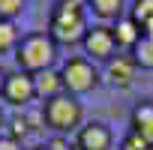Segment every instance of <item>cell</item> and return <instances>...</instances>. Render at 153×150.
Segmentation results:
<instances>
[{
    "mask_svg": "<svg viewBox=\"0 0 153 150\" xmlns=\"http://www.w3.org/2000/svg\"><path fill=\"white\" fill-rule=\"evenodd\" d=\"M84 33L87 24L81 12V0H57L48 21V36L57 45H75V42H84Z\"/></svg>",
    "mask_w": 153,
    "mask_h": 150,
    "instance_id": "obj_1",
    "label": "cell"
},
{
    "mask_svg": "<svg viewBox=\"0 0 153 150\" xmlns=\"http://www.w3.org/2000/svg\"><path fill=\"white\" fill-rule=\"evenodd\" d=\"M54 60H57V42L48 33H27L15 45V63H18V69H24L30 75L51 69Z\"/></svg>",
    "mask_w": 153,
    "mask_h": 150,
    "instance_id": "obj_2",
    "label": "cell"
},
{
    "mask_svg": "<svg viewBox=\"0 0 153 150\" xmlns=\"http://www.w3.org/2000/svg\"><path fill=\"white\" fill-rule=\"evenodd\" d=\"M42 120L54 132H69V129H75L81 123V102L75 96H69V93L51 96V99L42 102Z\"/></svg>",
    "mask_w": 153,
    "mask_h": 150,
    "instance_id": "obj_3",
    "label": "cell"
},
{
    "mask_svg": "<svg viewBox=\"0 0 153 150\" xmlns=\"http://www.w3.org/2000/svg\"><path fill=\"white\" fill-rule=\"evenodd\" d=\"M60 75H63V90L69 96H78V93H90L96 84H99V72L93 69V63L87 57H69L63 66H60Z\"/></svg>",
    "mask_w": 153,
    "mask_h": 150,
    "instance_id": "obj_4",
    "label": "cell"
},
{
    "mask_svg": "<svg viewBox=\"0 0 153 150\" xmlns=\"http://www.w3.org/2000/svg\"><path fill=\"white\" fill-rule=\"evenodd\" d=\"M81 45H84V51H87L90 57H96V60H111V57H114V48H117L114 30H111L108 24H93V27H87Z\"/></svg>",
    "mask_w": 153,
    "mask_h": 150,
    "instance_id": "obj_5",
    "label": "cell"
},
{
    "mask_svg": "<svg viewBox=\"0 0 153 150\" xmlns=\"http://www.w3.org/2000/svg\"><path fill=\"white\" fill-rule=\"evenodd\" d=\"M36 96V84H33V75L24 69L6 72V84H3V99L12 105H27Z\"/></svg>",
    "mask_w": 153,
    "mask_h": 150,
    "instance_id": "obj_6",
    "label": "cell"
},
{
    "mask_svg": "<svg viewBox=\"0 0 153 150\" xmlns=\"http://www.w3.org/2000/svg\"><path fill=\"white\" fill-rule=\"evenodd\" d=\"M75 144L81 150H108L111 147V129L105 123H99V120H90V123L78 126Z\"/></svg>",
    "mask_w": 153,
    "mask_h": 150,
    "instance_id": "obj_7",
    "label": "cell"
},
{
    "mask_svg": "<svg viewBox=\"0 0 153 150\" xmlns=\"http://www.w3.org/2000/svg\"><path fill=\"white\" fill-rule=\"evenodd\" d=\"M135 57L132 54H114L108 60V78L114 87H129L132 78H135Z\"/></svg>",
    "mask_w": 153,
    "mask_h": 150,
    "instance_id": "obj_8",
    "label": "cell"
},
{
    "mask_svg": "<svg viewBox=\"0 0 153 150\" xmlns=\"http://www.w3.org/2000/svg\"><path fill=\"white\" fill-rule=\"evenodd\" d=\"M33 84H36V96H42V99H51V96L66 93V90H63V75H60V69H42V72H36V75H33Z\"/></svg>",
    "mask_w": 153,
    "mask_h": 150,
    "instance_id": "obj_9",
    "label": "cell"
},
{
    "mask_svg": "<svg viewBox=\"0 0 153 150\" xmlns=\"http://www.w3.org/2000/svg\"><path fill=\"white\" fill-rule=\"evenodd\" d=\"M111 30H114V42H117L120 48H135V45L141 42V36H144V33H141V24H135L129 15H120Z\"/></svg>",
    "mask_w": 153,
    "mask_h": 150,
    "instance_id": "obj_10",
    "label": "cell"
},
{
    "mask_svg": "<svg viewBox=\"0 0 153 150\" xmlns=\"http://www.w3.org/2000/svg\"><path fill=\"white\" fill-rule=\"evenodd\" d=\"M132 132H138L153 147V102H138L132 108Z\"/></svg>",
    "mask_w": 153,
    "mask_h": 150,
    "instance_id": "obj_11",
    "label": "cell"
},
{
    "mask_svg": "<svg viewBox=\"0 0 153 150\" xmlns=\"http://www.w3.org/2000/svg\"><path fill=\"white\" fill-rule=\"evenodd\" d=\"M87 6L99 15V18H120L123 12V0H87Z\"/></svg>",
    "mask_w": 153,
    "mask_h": 150,
    "instance_id": "obj_12",
    "label": "cell"
},
{
    "mask_svg": "<svg viewBox=\"0 0 153 150\" xmlns=\"http://www.w3.org/2000/svg\"><path fill=\"white\" fill-rule=\"evenodd\" d=\"M18 42H21L18 27L12 21H6V18H0V54H3V51H15Z\"/></svg>",
    "mask_w": 153,
    "mask_h": 150,
    "instance_id": "obj_13",
    "label": "cell"
},
{
    "mask_svg": "<svg viewBox=\"0 0 153 150\" xmlns=\"http://www.w3.org/2000/svg\"><path fill=\"white\" fill-rule=\"evenodd\" d=\"M132 57H135V63L141 69H153V39L141 36V42L132 48Z\"/></svg>",
    "mask_w": 153,
    "mask_h": 150,
    "instance_id": "obj_14",
    "label": "cell"
},
{
    "mask_svg": "<svg viewBox=\"0 0 153 150\" xmlns=\"http://www.w3.org/2000/svg\"><path fill=\"white\" fill-rule=\"evenodd\" d=\"M129 18H132L135 24L150 21V18H153V0H135V3H132V12H129Z\"/></svg>",
    "mask_w": 153,
    "mask_h": 150,
    "instance_id": "obj_15",
    "label": "cell"
},
{
    "mask_svg": "<svg viewBox=\"0 0 153 150\" xmlns=\"http://www.w3.org/2000/svg\"><path fill=\"white\" fill-rule=\"evenodd\" d=\"M27 132H30V120H27V117H21V114H15V117L9 120V135H6V138H12V141H21Z\"/></svg>",
    "mask_w": 153,
    "mask_h": 150,
    "instance_id": "obj_16",
    "label": "cell"
},
{
    "mask_svg": "<svg viewBox=\"0 0 153 150\" xmlns=\"http://www.w3.org/2000/svg\"><path fill=\"white\" fill-rule=\"evenodd\" d=\"M21 9H24V0H0V18H6V21L21 15Z\"/></svg>",
    "mask_w": 153,
    "mask_h": 150,
    "instance_id": "obj_17",
    "label": "cell"
},
{
    "mask_svg": "<svg viewBox=\"0 0 153 150\" xmlns=\"http://www.w3.org/2000/svg\"><path fill=\"white\" fill-rule=\"evenodd\" d=\"M150 144L138 135V132H129V135H123V141H120V150H147Z\"/></svg>",
    "mask_w": 153,
    "mask_h": 150,
    "instance_id": "obj_18",
    "label": "cell"
},
{
    "mask_svg": "<svg viewBox=\"0 0 153 150\" xmlns=\"http://www.w3.org/2000/svg\"><path fill=\"white\" fill-rule=\"evenodd\" d=\"M48 150H81V147H78V144H72V141H66L63 135H57V138L48 141Z\"/></svg>",
    "mask_w": 153,
    "mask_h": 150,
    "instance_id": "obj_19",
    "label": "cell"
},
{
    "mask_svg": "<svg viewBox=\"0 0 153 150\" xmlns=\"http://www.w3.org/2000/svg\"><path fill=\"white\" fill-rule=\"evenodd\" d=\"M0 150H21V144L12 138H0Z\"/></svg>",
    "mask_w": 153,
    "mask_h": 150,
    "instance_id": "obj_20",
    "label": "cell"
},
{
    "mask_svg": "<svg viewBox=\"0 0 153 150\" xmlns=\"http://www.w3.org/2000/svg\"><path fill=\"white\" fill-rule=\"evenodd\" d=\"M141 33H144V36H147V39H153V18H150V21H144V24H141Z\"/></svg>",
    "mask_w": 153,
    "mask_h": 150,
    "instance_id": "obj_21",
    "label": "cell"
},
{
    "mask_svg": "<svg viewBox=\"0 0 153 150\" xmlns=\"http://www.w3.org/2000/svg\"><path fill=\"white\" fill-rule=\"evenodd\" d=\"M3 84H6V72H3V66H0V96H3Z\"/></svg>",
    "mask_w": 153,
    "mask_h": 150,
    "instance_id": "obj_22",
    "label": "cell"
},
{
    "mask_svg": "<svg viewBox=\"0 0 153 150\" xmlns=\"http://www.w3.org/2000/svg\"><path fill=\"white\" fill-rule=\"evenodd\" d=\"M30 150H48V144H33Z\"/></svg>",
    "mask_w": 153,
    "mask_h": 150,
    "instance_id": "obj_23",
    "label": "cell"
},
{
    "mask_svg": "<svg viewBox=\"0 0 153 150\" xmlns=\"http://www.w3.org/2000/svg\"><path fill=\"white\" fill-rule=\"evenodd\" d=\"M0 126H3V111H0Z\"/></svg>",
    "mask_w": 153,
    "mask_h": 150,
    "instance_id": "obj_24",
    "label": "cell"
},
{
    "mask_svg": "<svg viewBox=\"0 0 153 150\" xmlns=\"http://www.w3.org/2000/svg\"><path fill=\"white\" fill-rule=\"evenodd\" d=\"M147 150H153V147H147Z\"/></svg>",
    "mask_w": 153,
    "mask_h": 150,
    "instance_id": "obj_25",
    "label": "cell"
}]
</instances>
